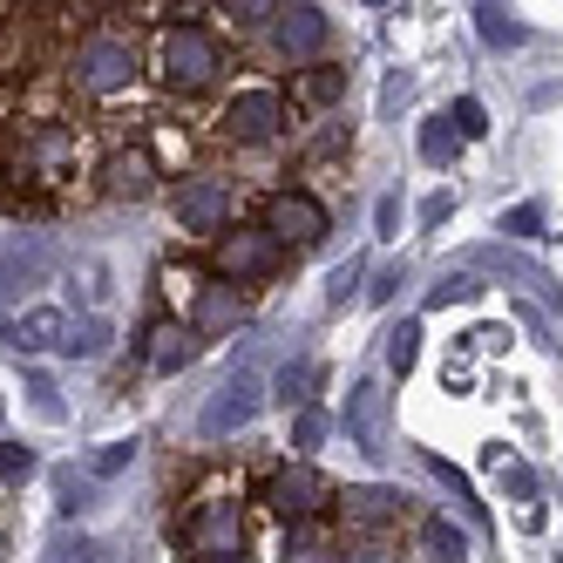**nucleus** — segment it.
I'll list each match as a JSON object with an SVG mask.
<instances>
[{"instance_id": "f257e3e1", "label": "nucleus", "mask_w": 563, "mask_h": 563, "mask_svg": "<svg viewBox=\"0 0 563 563\" xmlns=\"http://www.w3.org/2000/svg\"><path fill=\"white\" fill-rule=\"evenodd\" d=\"M224 42L205 27V21H164L156 27V42H150V75L164 82L170 96H211L224 82Z\"/></svg>"}, {"instance_id": "f03ea898", "label": "nucleus", "mask_w": 563, "mask_h": 563, "mask_svg": "<svg viewBox=\"0 0 563 563\" xmlns=\"http://www.w3.org/2000/svg\"><path fill=\"white\" fill-rule=\"evenodd\" d=\"M340 530H346V550H360L353 563H380L387 550H400V537H408V496L387 489V482H353V489H340Z\"/></svg>"}, {"instance_id": "7ed1b4c3", "label": "nucleus", "mask_w": 563, "mask_h": 563, "mask_svg": "<svg viewBox=\"0 0 563 563\" xmlns=\"http://www.w3.org/2000/svg\"><path fill=\"white\" fill-rule=\"evenodd\" d=\"M136 75H143V48L130 42L123 27H82V34H75V48H68V82L82 89V96L109 102V96H123Z\"/></svg>"}, {"instance_id": "20e7f679", "label": "nucleus", "mask_w": 563, "mask_h": 563, "mask_svg": "<svg viewBox=\"0 0 563 563\" xmlns=\"http://www.w3.org/2000/svg\"><path fill=\"white\" fill-rule=\"evenodd\" d=\"M286 89H272V82H245V89H231L211 115V136L231 143V150H265L286 136Z\"/></svg>"}, {"instance_id": "39448f33", "label": "nucleus", "mask_w": 563, "mask_h": 563, "mask_svg": "<svg viewBox=\"0 0 563 563\" xmlns=\"http://www.w3.org/2000/svg\"><path fill=\"white\" fill-rule=\"evenodd\" d=\"M177 550L197 556H245V496L238 489H205L190 503V516H177Z\"/></svg>"}, {"instance_id": "423d86ee", "label": "nucleus", "mask_w": 563, "mask_h": 563, "mask_svg": "<svg viewBox=\"0 0 563 563\" xmlns=\"http://www.w3.org/2000/svg\"><path fill=\"white\" fill-rule=\"evenodd\" d=\"M286 272V245L265 224H231L211 245V278H231V286H265V278Z\"/></svg>"}, {"instance_id": "0eeeda50", "label": "nucleus", "mask_w": 563, "mask_h": 563, "mask_svg": "<svg viewBox=\"0 0 563 563\" xmlns=\"http://www.w3.org/2000/svg\"><path fill=\"white\" fill-rule=\"evenodd\" d=\"M265 509L286 522V530H299V522H327L340 509V489L312 462H286V468H272V482H265Z\"/></svg>"}, {"instance_id": "6e6552de", "label": "nucleus", "mask_w": 563, "mask_h": 563, "mask_svg": "<svg viewBox=\"0 0 563 563\" xmlns=\"http://www.w3.org/2000/svg\"><path fill=\"white\" fill-rule=\"evenodd\" d=\"M258 224L278 238V245H286V252H312L319 245V238H327L333 231V218H327V205H319V197L312 190H272L265 197V205H258Z\"/></svg>"}, {"instance_id": "1a4fd4ad", "label": "nucleus", "mask_w": 563, "mask_h": 563, "mask_svg": "<svg viewBox=\"0 0 563 563\" xmlns=\"http://www.w3.org/2000/svg\"><path fill=\"white\" fill-rule=\"evenodd\" d=\"M55 265H62L55 238H42V231L0 238V299H27V292H42L48 278H55Z\"/></svg>"}, {"instance_id": "9d476101", "label": "nucleus", "mask_w": 563, "mask_h": 563, "mask_svg": "<svg viewBox=\"0 0 563 563\" xmlns=\"http://www.w3.org/2000/svg\"><path fill=\"white\" fill-rule=\"evenodd\" d=\"M177 231L184 238H211V245H218V238L238 224V197H231V184L224 177H190L184 190H177Z\"/></svg>"}, {"instance_id": "9b49d317", "label": "nucleus", "mask_w": 563, "mask_h": 563, "mask_svg": "<svg viewBox=\"0 0 563 563\" xmlns=\"http://www.w3.org/2000/svg\"><path fill=\"white\" fill-rule=\"evenodd\" d=\"M258 408H265V380L238 367V374L205 400V415H197V434H205V441H231V434H245V428L258 421Z\"/></svg>"}, {"instance_id": "f8f14e48", "label": "nucleus", "mask_w": 563, "mask_h": 563, "mask_svg": "<svg viewBox=\"0 0 563 563\" xmlns=\"http://www.w3.org/2000/svg\"><path fill=\"white\" fill-rule=\"evenodd\" d=\"M156 184H164V164H156L150 143H115L102 164H96V190L115 197V205H143V197H156Z\"/></svg>"}, {"instance_id": "ddd939ff", "label": "nucleus", "mask_w": 563, "mask_h": 563, "mask_svg": "<svg viewBox=\"0 0 563 563\" xmlns=\"http://www.w3.org/2000/svg\"><path fill=\"white\" fill-rule=\"evenodd\" d=\"M327 34H333L327 8H306V0L272 14V48H278V62H292V75L312 68V62H327Z\"/></svg>"}, {"instance_id": "4468645a", "label": "nucleus", "mask_w": 563, "mask_h": 563, "mask_svg": "<svg viewBox=\"0 0 563 563\" xmlns=\"http://www.w3.org/2000/svg\"><path fill=\"white\" fill-rule=\"evenodd\" d=\"M340 428L360 455H387V387L380 380H353L346 387V408H340Z\"/></svg>"}, {"instance_id": "2eb2a0df", "label": "nucleus", "mask_w": 563, "mask_h": 563, "mask_svg": "<svg viewBox=\"0 0 563 563\" xmlns=\"http://www.w3.org/2000/svg\"><path fill=\"white\" fill-rule=\"evenodd\" d=\"M245 312H252V306H245V286H231V278H205V286H197V299H190V327H197V340H218V333H231Z\"/></svg>"}, {"instance_id": "dca6fc26", "label": "nucleus", "mask_w": 563, "mask_h": 563, "mask_svg": "<svg viewBox=\"0 0 563 563\" xmlns=\"http://www.w3.org/2000/svg\"><path fill=\"white\" fill-rule=\"evenodd\" d=\"M0 340H8L14 353H42V346L68 353V340H75V312H21V319H8V327H0Z\"/></svg>"}, {"instance_id": "f3484780", "label": "nucleus", "mask_w": 563, "mask_h": 563, "mask_svg": "<svg viewBox=\"0 0 563 563\" xmlns=\"http://www.w3.org/2000/svg\"><path fill=\"white\" fill-rule=\"evenodd\" d=\"M346 96V62H312L292 75V109H333Z\"/></svg>"}, {"instance_id": "a211bd4d", "label": "nucleus", "mask_w": 563, "mask_h": 563, "mask_svg": "<svg viewBox=\"0 0 563 563\" xmlns=\"http://www.w3.org/2000/svg\"><path fill=\"white\" fill-rule=\"evenodd\" d=\"M197 346H205V340H197L190 319H164V327L150 333V367L156 374H177V367H190V360H197Z\"/></svg>"}, {"instance_id": "6ab92c4d", "label": "nucleus", "mask_w": 563, "mask_h": 563, "mask_svg": "<svg viewBox=\"0 0 563 563\" xmlns=\"http://www.w3.org/2000/svg\"><path fill=\"white\" fill-rule=\"evenodd\" d=\"M346 556V543L333 537V522H299V530L286 537V563H333Z\"/></svg>"}, {"instance_id": "aec40b11", "label": "nucleus", "mask_w": 563, "mask_h": 563, "mask_svg": "<svg viewBox=\"0 0 563 563\" xmlns=\"http://www.w3.org/2000/svg\"><path fill=\"white\" fill-rule=\"evenodd\" d=\"M475 265L509 272V278H522V286H537V299H543V306H563V286H550V272H543V265H530V258H509V252H475Z\"/></svg>"}, {"instance_id": "412c9836", "label": "nucleus", "mask_w": 563, "mask_h": 563, "mask_svg": "<svg viewBox=\"0 0 563 563\" xmlns=\"http://www.w3.org/2000/svg\"><path fill=\"white\" fill-rule=\"evenodd\" d=\"M421 550L441 556V563H462V556H468V537L455 530L449 516H421Z\"/></svg>"}, {"instance_id": "4be33fe9", "label": "nucleus", "mask_w": 563, "mask_h": 563, "mask_svg": "<svg viewBox=\"0 0 563 563\" xmlns=\"http://www.w3.org/2000/svg\"><path fill=\"white\" fill-rule=\"evenodd\" d=\"M475 34H482L489 48H522V42H530V27L509 21L503 8H475Z\"/></svg>"}, {"instance_id": "5701e85b", "label": "nucleus", "mask_w": 563, "mask_h": 563, "mask_svg": "<svg viewBox=\"0 0 563 563\" xmlns=\"http://www.w3.org/2000/svg\"><path fill=\"white\" fill-rule=\"evenodd\" d=\"M415 360H421V327H415V319H400V327L387 333V374L408 380V374H415Z\"/></svg>"}, {"instance_id": "b1692460", "label": "nucleus", "mask_w": 563, "mask_h": 563, "mask_svg": "<svg viewBox=\"0 0 563 563\" xmlns=\"http://www.w3.org/2000/svg\"><path fill=\"white\" fill-rule=\"evenodd\" d=\"M462 143H475V136H489V115H482V102L475 96H462V102H449V115H441Z\"/></svg>"}, {"instance_id": "393cba45", "label": "nucleus", "mask_w": 563, "mask_h": 563, "mask_svg": "<svg viewBox=\"0 0 563 563\" xmlns=\"http://www.w3.org/2000/svg\"><path fill=\"white\" fill-rule=\"evenodd\" d=\"M312 380H319V367H312V360H299V367L278 374V400H286V408H312Z\"/></svg>"}, {"instance_id": "a878e982", "label": "nucleus", "mask_w": 563, "mask_h": 563, "mask_svg": "<svg viewBox=\"0 0 563 563\" xmlns=\"http://www.w3.org/2000/svg\"><path fill=\"white\" fill-rule=\"evenodd\" d=\"M421 468H428V475L441 482V489H449V496H455V503H462V509H468V516L482 522V509L468 503V475H462V468H449V462H441V455H421Z\"/></svg>"}, {"instance_id": "bb28decb", "label": "nucleus", "mask_w": 563, "mask_h": 563, "mask_svg": "<svg viewBox=\"0 0 563 563\" xmlns=\"http://www.w3.org/2000/svg\"><path fill=\"white\" fill-rule=\"evenodd\" d=\"M455 143H462V136H455L449 123H421V156H428L434 170H441V164H455Z\"/></svg>"}, {"instance_id": "cd10ccee", "label": "nucleus", "mask_w": 563, "mask_h": 563, "mask_svg": "<svg viewBox=\"0 0 563 563\" xmlns=\"http://www.w3.org/2000/svg\"><path fill=\"white\" fill-rule=\"evenodd\" d=\"M319 441H327V415H319V408H299V415H292V449H299V462L319 449Z\"/></svg>"}, {"instance_id": "c85d7f7f", "label": "nucleus", "mask_w": 563, "mask_h": 563, "mask_svg": "<svg viewBox=\"0 0 563 563\" xmlns=\"http://www.w3.org/2000/svg\"><path fill=\"white\" fill-rule=\"evenodd\" d=\"M48 563H102V550H96L89 537H68V530H62V537L48 543Z\"/></svg>"}, {"instance_id": "c756f323", "label": "nucleus", "mask_w": 563, "mask_h": 563, "mask_svg": "<svg viewBox=\"0 0 563 563\" xmlns=\"http://www.w3.org/2000/svg\"><path fill=\"white\" fill-rule=\"evenodd\" d=\"M136 462V441H102V449L89 455V475H115V468H130Z\"/></svg>"}, {"instance_id": "7c9ffc66", "label": "nucleus", "mask_w": 563, "mask_h": 563, "mask_svg": "<svg viewBox=\"0 0 563 563\" xmlns=\"http://www.w3.org/2000/svg\"><path fill=\"white\" fill-rule=\"evenodd\" d=\"M503 231H509V238H543V205H516V211H503Z\"/></svg>"}, {"instance_id": "2f4dec72", "label": "nucleus", "mask_w": 563, "mask_h": 563, "mask_svg": "<svg viewBox=\"0 0 563 563\" xmlns=\"http://www.w3.org/2000/svg\"><path fill=\"white\" fill-rule=\"evenodd\" d=\"M482 286H475V278L468 272H449V278H441V286L428 292V306H455V299H475Z\"/></svg>"}, {"instance_id": "473e14b6", "label": "nucleus", "mask_w": 563, "mask_h": 563, "mask_svg": "<svg viewBox=\"0 0 563 563\" xmlns=\"http://www.w3.org/2000/svg\"><path fill=\"white\" fill-rule=\"evenodd\" d=\"M0 475H8V482L34 475V449H21V441H0Z\"/></svg>"}, {"instance_id": "72a5a7b5", "label": "nucleus", "mask_w": 563, "mask_h": 563, "mask_svg": "<svg viewBox=\"0 0 563 563\" xmlns=\"http://www.w3.org/2000/svg\"><path fill=\"white\" fill-rule=\"evenodd\" d=\"M55 489H62V516H75V509L89 503V482H75V468H62V475H55Z\"/></svg>"}, {"instance_id": "f704fd0d", "label": "nucleus", "mask_w": 563, "mask_h": 563, "mask_svg": "<svg viewBox=\"0 0 563 563\" xmlns=\"http://www.w3.org/2000/svg\"><path fill=\"white\" fill-rule=\"evenodd\" d=\"M353 286H360V265H340V272H333V292H327V299H333V306H346V299H353Z\"/></svg>"}, {"instance_id": "c9c22d12", "label": "nucleus", "mask_w": 563, "mask_h": 563, "mask_svg": "<svg viewBox=\"0 0 563 563\" xmlns=\"http://www.w3.org/2000/svg\"><path fill=\"white\" fill-rule=\"evenodd\" d=\"M503 489H509V496H537V475L516 462V468H503Z\"/></svg>"}, {"instance_id": "e433bc0d", "label": "nucleus", "mask_w": 563, "mask_h": 563, "mask_svg": "<svg viewBox=\"0 0 563 563\" xmlns=\"http://www.w3.org/2000/svg\"><path fill=\"white\" fill-rule=\"evenodd\" d=\"M449 211H455V190H434L428 205H421V224H441V218H449Z\"/></svg>"}, {"instance_id": "4c0bfd02", "label": "nucleus", "mask_w": 563, "mask_h": 563, "mask_svg": "<svg viewBox=\"0 0 563 563\" xmlns=\"http://www.w3.org/2000/svg\"><path fill=\"white\" fill-rule=\"evenodd\" d=\"M374 224H380V238H394V231H400V197H380V211H374Z\"/></svg>"}, {"instance_id": "58836bf2", "label": "nucleus", "mask_w": 563, "mask_h": 563, "mask_svg": "<svg viewBox=\"0 0 563 563\" xmlns=\"http://www.w3.org/2000/svg\"><path fill=\"white\" fill-rule=\"evenodd\" d=\"M400 278H408V272H400V265H387V272L374 278V306H387V299H394V286H400Z\"/></svg>"}, {"instance_id": "ea45409f", "label": "nucleus", "mask_w": 563, "mask_h": 563, "mask_svg": "<svg viewBox=\"0 0 563 563\" xmlns=\"http://www.w3.org/2000/svg\"><path fill=\"white\" fill-rule=\"evenodd\" d=\"M197 563H245V556H197Z\"/></svg>"}, {"instance_id": "a19ab883", "label": "nucleus", "mask_w": 563, "mask_h": 563, "mask_svg": "<svg viewBox=\"0 0 563 563\" xmlns=\"http://www.w3.org/2000/svg\"><path fill=\"white\" fill-rule=\"evenodd\" d=\"M102 563H115V556H109V550H102Z\"/></svg>"}]
</instances>
